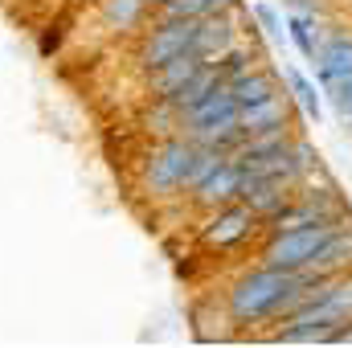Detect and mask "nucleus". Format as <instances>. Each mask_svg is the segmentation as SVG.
Returning a JSON list of instances; mask_svg holds the SVG:
<instances>
[{
	"mask_svg": "<svg viewBox=\"0 0 352 348\" xmlns=\"http://www.w3.org/2000/svg\"><path fill=\"white\" fill-rule=\"evenodd\" d=\"M258 226H263V221H258V213H250L242 201H234V205L213 209L197 238H201V246H205V250H238V246H246V242L254 238V230H258Z\"/></svg>",
	"mask_w": 352,
	"mask_h": 348,
	"instance_id": "nucleus-6",
	"label": "nucleus"
},
{
	"mask_svg": "<svg viewBox=\"0 0 352 348\" xmlns=\"http://www.w3.org/2000/svg\"><path fill=\"white\" fill-rule=\"evenodd\" d=\"M197 66H201V58L197 54H184L176 62H164L160 70H148V94L152 98H173L176 90L197 74Z\"/></svg>",
	"mask_w": 352,
	"mask_h": 348,
	"instance_id": "nucleus-15",
	"label": "nucleus"
},
{
	"mask_svg": "<svg viewBox=\"0 0 352 348\" xmlns=\"http://www.w3.org/2000/svg\"><path fill=\"white\" fill-rule=\"evenodd\" d=\"M316 78H320V90L352 78V29L324 33L320 54H316Z\"/></svg>",
	"mask_w": 352,
	"mask_h": 348,
	"instance_id": "nucleus-11",
	"label": "nucleus"
},
{
	"mask_svg": "<svg viewBox=\"0 0 352 348\" xmlns=\"http://www.w3.org/2000/svg\"><path fill=\"white\" fill-rule=\"evenodd\" d=\"M242 164H234L230 156L213 168V173L205 176L201 184H192L188 188V201H192V209H201V213H213V209H221V205H234L238 201V193H242Z\"/></svg>",
	"mask_w": 352,
	"mask_h": 348,
	"instance_id": "nucleus-8",
	"label": "nucleus"
},
{
	"mask_svg": "<svg viewBox=\"0 0 352 348\" xmlns=\"http://www.w3.org/2000/svg\"><path fill=\"white\" fill-rule=\"evenodd\" d=\"M226 90L234 94V102H238V111L242 107H250V102H263L270 94H278V70L274 66H250V70H242V74H234Z\"/></svg>",
	"mask_w": 352,
	"mask_h": 348,
	"instance_id": "nucleus-14",
	"label": "nucleus"
},
{
	"mask_svg": "<svg viewBox=\"0 0 352 348\" xmlns=\"http://www.w3.org/2000/svg\"><path fill=\"white\" fill-rule=\"evenodd\" d=\"M291 197H295V184H291V180H278V176H250V173H246L242 193H238V201H242L250 213H258V221H270L278 209H287Z\"/></svg>",
	"mask_w": 352,
	"mask_h": 348,
	"instance_id": "nucleus-10",
	"label": "nucleus"
},
{
	"mask_svg": "<svg viewBox=\"0 0 352 348\" xmlns=\"http://www.w3.org/2000/svg\"><path fill=\"white\" fill-rule=\"evenodd\" d=\"M217 87H226V78H221V70H217V66H205V62H201V66H197V74H192V78H188L184 87L176 90V94L168 98V102H173L176 111L184 115L188 107H197V102H201L205 94H213Z\"/></svg>",
	"mask_w": 352,
	"mask_h": 348,
	"instance_id": "nucleus-18",
	"label": "nucleus"
},
{
	"mask_svg": "<svg viewBox=\"0 0 352 348\" xmlns=\"http://www.w3.org/2000/svg\"><path fill=\"white\" fill-rule=\"evenodd\" d=\"M180 135H188L197 148H217V152H234L242 144V127H238V102L226 87L205 94L197 107H188L180 115Z\"/></svg>",
	"mask_w": 352,
	"mask_h": 348,
	"instance_id": "nucleus-3",
	"label": "nucleus"
},
{
	"mask_svg": "<svg viewBox=\"0 0 352 348\" xmlns=\"http://www.w3.org/2000/svg\"><path fill=\"white\" fill-rule=\"evenodd\" d=\"M192 29H197V21H156L140 41V66L160 70L164 62L192 54Z\"/></svg>",
	"mask_w": 352,
	"mask_h": 348,
	"instance_id": "nucleus-7",
	"label": "nucleus"
},
{
	"mask_svg": "<svg viewBox=\"0 0 352 348\" xmlns=\"http://www.w3.org/2000/svg\"><path fill=\"white\" fill-rule=\"evenodd\" d=\"M226 156H230V152H217V148H197V160H192V173H188V188H192V184H201V180L213 173ZM188 188H184V193H188Z\"/></svg>",
	"mask_w": 352,
	"mask_h": 348,
	"instance_id": "nucleus-23",
	"label": "nucleus"
},
{
	"mask_svg": "<svg viewBox=\"0 0 352 348\" xmlns=\"http://www.w3.org/2000/svg\"><path fill=\"white\" fill-rule=\"evenodd\" d=\"M324 98H328V107H332L336 123L352 131V78H344V83H332V87H324Z\"/></svg>",
	"mask_w": 352,
	"mask_h": 348,
	"instance_id": "nucleus-22",
	"label": "nucleus"
},
{
	"mask_svg": "<svg viewBox=\"0 0 352 348\" xmlns=\"http://www.w3.org/2000/svg\"><path fill=\"white\" fill-rule=\"evenodd\" d=\"M287 83H291V94L299 98V107H303V115L307 119H324V90L316 87L303 70H295V66H287Z\"/></svg>",
	"mask_w": 352,
	"mask_h": 348,
	"instance_id": "nucleus-19",
	"label": "nucleus"
},
{
	"mask_svg": "<svg viewBox=\"0 0 352 348\" xmlns=\"http://www.w3.org/2000/svg\"><path fill=\"white\" fill-rule=\"evenodd\" d=\"M152 4H160V0H152Z\"/></svg>",
	"mask_w": 352,
	"mask_h": 348,
	"instance_id": "nucleus-25",
	"label": "nucleus"
},
{
	"mask_svg": "<svg viewBox=\"0 0 352 348\" xmlns=\"http://www.w3.org/2000/svg\"><path fill=\"white\" fill-rule=\"evenodd\" d=\"M152 8V0H102V17L111 29H135L144 21V12Z\"/></svg>",
	"mask_w": 352,
	"mask_h": 348,
	"instance_id": "nucleus-20",
	"label": "nucleus"
},
{
	"mask_svg": "<svg viewBox=\"0 0 352 348\" xmlns=\"http://www.w3.org/2000/svg\"><path fill=\"white\" fill-rule=\"evenodd\" d=\"M234 8H242V0H160L156 21H201V17L234 12Z\"/></svg>",
	"mask_w": 352,
	"mask_h": 348,
	"instance_id": "nucleus-16",
	"label": "nucleus"
},
{
	"mask_svg": "<svg viewBox=\"0 0 352 348\" xmlns=\"http://www.w3.org/2000/svg\"><path fill=\"white\" fill-rule=\"evenodd\" d=\"M324 279L311 274H291V270H274V266H258L234 279V287L226 291V312L234 324H278L287 312H295Z\"/></svg>",
	"mask_w": 352,
	"mask_h": 348,
	"instance_id": "nucleus-1",
	"label": "nucleus"
},
{
	"mask_svg": "<svg viewBox=\"0 0 352 348\" xmlns=\"http://www.w3.org/2000/svg\"><path fill=\"white\" fill-rule=\"evenodd\" d=\"M349 340H352V328H349V332H344V336H340V345H349Z\"/></svg>",
	"mask_w": 352,
	"mask_h": 348,
	"instance_id": "nucleus-24",
	"label": "nucleus"
},
{
	"mask_svg": "<svg viewBox=\"0 0 352 348\" xmlns=\"http://www.w3.org/2000/svg\"><path fill=\"white\" fill-rule=\"evenodd\" d=\"M344 270H352V217L344 226L332 230V238L320 246L316 262H311L303 274H311V279H332V274H344Z\"/></svg>",
	"mask_w": 352,
	"mask_h": 348,
	"instance_id": "nucleus-12",
	"label": "nucleus"
},
{
	"mask_svg": "<svg viewBox=\"0 0 352 348\" xmlns=\"http://www.w3.org/2000/svg\"><path fill=\"white\" fill-rule=\"evenodd\" d=\"M344 226V221H340ZM332 221H324V226H299V230H278V234H266L263 250H258V259L263 266H274V270H291V274H299V270H307L316 254H320V246L332 238Z\"/></svg>",
	"mask_w": 352,
	"mask_h": 348,
	"instance_id": "nucleus-5",
	"label": "nucleus"
},
{
	"mask_svg": "<svg viewBox=\"0 0 352 348\" xmlns=\"http://www.w3.org/2000/svg\"><path fill=\"white\" fill-rule=\"evenodd\" d=\"M238 12H242V8H234V12H213V17H201V21H197V29H192V54H197L205 66H209L217 54H226L238 37H246Z\"/></svg>",
	"mask_w": 352,
	"mask_h": 348,
	"instance_id": "nucleus-9",
	"label": "nucleus"
},
{
	"mask_svg": "<svg viewBox=\"0 0 352 348\" xmlns=\"http://www.w3.org/2000/svg\"><path fill=\"white\" fill-rule=\"evenodd\" d=\"M278 324L283 328L270 332L278 345H340V336L352 328V270L324 279Z\"/></svg>",
	"mask_w": 352,
	"mask_h": 348,
	"instance_id": "nucleus-2",
	"label": "nucleus"
},
{
	"mask_svg": "<svg viewBox=\"0 0 352 348\" xmlns=\"http://www.w3.org/2000/svg\"><path fill=\"white\" fill-rule=\"evenodd\" d=\"M250 17H254V25L263 29L270 41H283V37H287V21H283V12H278L270 0H254V4H250Z\"/></svg>",
	"mask_w": 352,
	"mask_h": 348,
	"instance_id": "nucleus-21",
	"label": "nucleus"
},
{
	"mask_svg": "<svg viewBox=\"0 0 352 348\" xmlns=\"http://www.w3.org/2000/svg\"><path fill=\"white\" fill-rule=\"evenodd\" d=\"M283 21H287V37H291V45L299 50V58H303V62H316L320 41H324L320 17H316V12H287Z\"/></svg>",
	"mask_w": 352,
	"mask_h": 348,
	"instance_id": "nucleus-17",
	"label": "nucleus"
},
{
	"mask_svg": "<svg viewBox=\"0 0 352 348\" xmlns=\"http://www.w3.org/2000/svg\"><path fill=\"white\" fill-rule=\"evenodd\" d=\"M192 160H197V144L188 135H168L160 140L148 160H144V193L164 201L188 188V173H192Z\"/></svg>",
	"mask_w": 352,
	"mask_h": 348,
	"instance_id": "nucleus-4",
	"label": "nucleus"
},
{
	"mask_svg": "<svg viewBox=\"0 0 352 348\" xmlns=\"http://www.w3.org/2000/svg\"><path fill=\"white\" fill-rule=\"evenodd\" d=\"M238 127L242 135H258V131H278V127H291V107H287V94H270L263 102H250L238 111Z\"/></svg>",
	"mask_w": 352,
	"mask_h": 348,
	"instance_id": "nucleus-13",
	"label": "nucleus"
}]
</instances>
